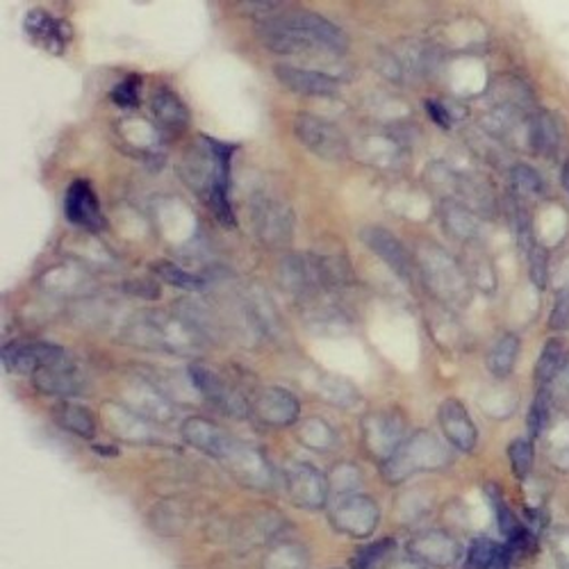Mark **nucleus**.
Segmentation results:
<instances>
[{
  "instance_id": "nucleus-2",
  "label": "nucleus",
  "mask_w": 569,
  "mask_h": 569,
  "mask_svg": "<svg viewBox=\"0 0 569 569\" xmlns=\"http://www.w3.org/2000/svg\"><path fill=\"white\" fill-rule=\"evenodd\" d=\"M234 147L223 141L201 137L199 144L184 158L182 176L189 187L208 203L212 214L226 223L234 226L230 208V160Z\"/></svg>"
},
{
  "instance_id": "nucleus-18",
  "label": "nucleus",
  "mask_w": 569,
  "mask_h": 569,
  "mask_svg": "<svg viewBox=\"0 0 569 569\" xmlns=\"http://www.w3.org/2000/svg\"><path fill=\"white\" fill-rule=\"evenodd\" d=\"M253 410H256L258 419L264 421L267 426H290L299 419L301 403L288 390L267 388L253 403Z\"/></svg>"
},
{
  "instance_id": "nucleus-33",
  "label": "nucleus",
  "mask_w": 569,
  "mask_h": 569,
  "mask_svg": "<svg viewBox=\"0 0 569 569\" xmlns=\"http://www.w3.org/2000/svg\"><path fill=\"white\" fill-rule=\"evenodd\" d=\"M303 445L317 451H328L336 447V433L330 431V426L323 419H310L306 421V429L301 433Z\"/></svg>"
},
{
  "instance_id": "nucleus-36",
  "label": "nucleus",
  "mask_w": 569,
  "mask_h": 569,
  "mask_svg": "<svg viewBox=\"0 0 569 569\" xmlns=\"http://www.w3.org/2000/svg\"><path fill=\"white\" fill-rule=\"evenodd\" d=\"M549 326L553 330H567L569 328V284L565 290L558 292L556 303L551 308V317H549Z\"/></svg>"
},
{
  "instance_id": "nucleus-41",
  "label": "nucleus",
  "mask_w": 569,
  "mask_h": 569,
  "mask_svg": "<svg viewBox=\"0 0 569 569\" xmlns=\"http://www.w3.org/2000/svg\"><path fill=\"white\" fill-rule=\"evenodd\" d=\"M562 184H565V189L569 192V158H567L565 169H562Z\"/></svg>"
},
{
  "instance_id": "nucleus-11",
  "label": "nucleus",
  "mask_w": 569,
  "mask_h": 569,
  "mask_svg": "<svg viewBox=\"0 0 569 569\" xmlns=\"http://www.w3.org/2000/svg\"><path fill=\"white\" fill-rule=\"evenodd\" d=\"M189 376H192V381L199 388V392L208 401H212L217 408H221V410H226L228 415H234V417H242V415L249 412L247 399L234 388H230L223 381V376L217 373L212 367L192 365V367H189Z\"/></svg>"
},
{
  "instance_id": "nucleus-35",
  "label": "nucleus",
  "mask_w": 569,
  "mask_h": 569,
  "mask_svg": "<svg viewBox=\"0 0 569 569\" xmlns=\"http://www.w3.org/2000/svg\"><path fill=\"white\" fill-rule=\"evenodd\" d=\"M139 89H141V78L128 76L123 82H119L112 89V101L121 108H137L139 106Z\"/></svg>"
},
{
  "instance_id": "nucleus-13",
  "label": "nucleus",
  "mask_w": 569,
  "mask_h": 569,
  "mask_svg": "<svg viewBox=\"0 0 569 569\" xmlns=\"http://www.w3.org/2000/svg\"><path fill=\"white\" fill-rule=\"evenodd\" d=\"M421 271L426 273V282H429V288L438 297H445L447 301H453L460 295H465L467 280L462 278V271L453 262V258H449L445 251L436 249L433 256L421 258Z\"/></svg>"
},
{
  "instance_id": "nucleus-8",
  "label": "nucleus",
  "mask_w": 569,
  "mask_h": 569,
  "mask_svg": "<svg viewBox=\"0 0 569 569\" xmlns=\"http://www.w3.org/2000/svg\"><path fill=\"white\" fill-rule=\"evenodd\" d=\"M67 362V353L49 342H10L3 347V367L12 373H37Z\"/></svg>"
},
{
  "instance_id": "nucleus-16",
  "label": "nucleus",
  "mask_w": 569,
  "mask_h": 569,
  "mask_svg": "<svg viewBox=\"0 0 569 569\" xmlns=\"http://www.w3.org/2000/svg\"><path fill=\"white\" fill-rule=\"evenodd\" d=\"M182 438L192 447L201 449L203 453L219 458L221 462L234 451L237 445H240L234 438H230L226 431H221L219 426H214L212 421L201 419V417H192V419L184 421Z\"/></svg>"
},
{
  "instance_id": "nucleus-15",
  "label": "nucleus",
  "mask_w": 569,
  "mask_h": 569,
  "mask_svg": "<svg viewBox=\"0 0 569 569\" xmlns=\"http://www.w3.org/2000/svg\"><path fill=\"white\" fill-rule=\"evenodd\" d=\"M273 76L278 78L280 84H284L295 93H301V97H336L340 89V84L333 76L312 71V69L278 64L273 69Z\"/></svg>"
},
{
  "instance_id": "nucleus-9",
  "label": "nucleus",
  "mask_w": 569,
  "mask_h": 569,
  "mask_svg": "<svg viewBox=\"0 0 569 569\" xmlns=\"http://www.w3.org/2000/svg\"><path fill=\"white\" fill-rule=\"evenodd\" d=\"M360 237H362V244L381 258L401 280L415 278V260L392 230L381 226H367L362 228Z\"/></svg>"
},
{
  "instance_id": "nucleus-6",
  "label": "nucleus",
  "mask_w": 569,
  "mask_h": 569,
  "mask_svg": "<svg viewBox=\"0 0 569 569\" xmlns=\"http://www.w3.org/2000/svg\"><path fill=\"white\" fill-rule=\"evenodd\" d=\"M381 519L376 501L365 495H342L330 510V525L336 531L351 538H369Z\"/></svg>"
},
{
  "instance_id": "nucleus-12",
  "label": "nucleus",
  "mask_w": 569,
  "mask_h": 569,
  "mask_svg": "<svg viewBox=\"0 0 569 569\" xmlns=\"http://www.w3.org/2000/svg\"><path fill=\"white\" fill-rule=\"evenodd\" d=\"M410 556L423 567H451L460 558V545L453 536L445 531H423L415 536L408 545Z\"/></svg>"
},
{
  "instance_id": "nucleus-29",
  "label": "nucleus",
  "mask_w": 569,
  "mask_h": 569,
  "mask_svg": "<svg viewBox=\"0 0 569 569\" xmlns=\"http://www.w3.org/2000/svg\"><path fill=\"white\" fill-rule=\"evenodd\" d=\"M533 440H512L508 447V458H510V467L515 471V477L519 481H527L529 473L533 469V460H536V451H533Z\"/></svg>"
},
{
  "instance_id": "nucleus-24",
  "label": "nucleus",
  "mask_w": 569,
  "mask_h": 569,
  "mask_svg": "<svg viewBox=\"0 0 569 569\" xmlns=\"http://www.w3.org/2000/svg\"><path fill=\"white\" fill-rule=\"evenodd\" d=\"M58 426L62 429L80 436V438H93L97 436V417H93L87 408L76 406V403H62L60 408H56L53 412Z\"/></svg>"
},
{
  "instance_id": "nucleus-39",
  "label": "nucleus",
  "mask_w": 569,
  "mask_h": 569,
  "mask_svg": "<svg viewBox=\"0 0 569 569\" xmlns=\"http://www.w3.org/2000/svg\"><path fill=\"white\" fill-rule=\"evenodd\" d=\"M556 558L562 569H569V531L556 540Z\"/></svg>"
},
{
  "instance_id": "nucleus-21",
  "label": "nucleus",
  "mask_w": 569,
  "mask_h": 569,
  "mask_svg": "<svg viewBox=\"0 0 569 569\" xmlns=\"http://www.w3.org/2000/svg\"><path fill=\"white\" fill-rule=\"evenodd\" d=\"M519 349H521V342L515 333H503L501 338H497L486 358L488 371L495 378H499V381H503V378H508L517 365Z\"/></svg>"
},
{
  "instance_id": "nucleus-10",
  "label": "nucleus",
  "mask_w": 569,
  "mask_h": 569,
  "mask_svg": "<svg viewBox=\"0 0 569 569\" xmlns=\"http://www.w3.org/2000/svg\"><path fill=\"white\" fill-rule=\"evenodd\" d=\"M64 214L73 226L84 228L89 232H101L106 230V223H108L103 217L99 197L87 180H73L69 184L67 197H64Z\"/></svg>"
},
{
  "instance_id": "nucleus-32",
  "label": "nucleus",
  "mask_w": 569,
  "mask_h": 569,
  "mask_svg": "<svg viewBox=\"0 0 569 569\" xmlns=\"http://www.w3.org/2000/svg\"><path fill=\"white\" fill-rule=\"evenodd\" d=\"M153 273H156L158 278H162L164 282L173 284V288H180V290H201L203 284H206L203 278L182 271L180 267L171 264L169 260H162V262L153 264Z\"/></svg>"
},
{
  "instance_id": "nucleus-1",
  "label": "nucleus",
  "mask_w": 569,
  "mask_h": 569,
  "mask_svg": "<svg viewBox=\"0 0 569 569\" xmlns=\"http://www.w3.org/2000/svg\"><path fill=\"white\" fill-rule=\"evenodd\" d=\"M258 37L271 53L278 56H345L349 49V37L345 30L306 10L276 12L260 19Z\"/></svg>"
},
{
  "instance_id": "nucleus-25",
  "label": "nucleus",
  "mask_w": 569,
  "mask_h": 569,
  "mask_svg": "<svg viewBox=\"0 0 569 569\" xmlns=\"http://www.w3.org/2000/svg\"><path fill=\"white\" fill-rule=\"evenodd\" d=\"M442 219H445V226L449 228V232L456 234V237H462V240H471V237L479 232L477 219H473L471 210L467 206H462V203L445 201Z\"/></svg>"
},
{
  "instance_id": "nucleus-17",
  "label": "nucleus",
  "mask_w": 569,
  "mask_h": 569,
  "mask_svg": "<svg viewBox=\"0 0 569 569\" xmlns=\"http://www.w3.org/2000/svg\"><path fill=\"white\" fill-rule=\"evenodd\" d=\"M23 30L28 32V37L34 43L43 46V49L49 51V53H53V56H62L69 39H71L69 26L64 21L51 17L49 12H43V10L28 12Z\"/></svg>"
},
{
  "instance_id": "nucleus-38",
  "label": "nucleus",
  "mask_w": 569,
  "mask_h": 569,
  "mask_svg": "<svg viewBox=\"0 0 569 569\" xmlns=\"http://www.w3.org/2000/svg\"><path fill=\"white\" fill-rule=\"evenodd\" d=\"M423 106H426V110H429L431 119H433L438 126H442V128H447V130L451 128V114H449V110L442 106V101L429 99Z\"/></svg>"
},
{
  "instance_id": "nucleus-5",
  "label": "nucleus",
  "mask_w": 569,
  "mask_h": 569,
  "mask_svg": "<svg viewBox=\"0 0 569 569\" xmlns=\"http://www.w3.org/2000/svg\"><path fill=\"white\" fill-rule=\"evenodd\" d=\"M295 134L310 153L328 162H340L349 156V141L345 132L315 114H299L295 121Z\"/></svg>"
},
{
  "instance_id": "nucleus-22",
  "label": "nucleus",
  "mask_w": 569,
  "mask_h": 569,
  "mask_svg": "<svg viewBox=\"0 0 569 569\" xmlns=\"http://www.w3.org/2000/svg\"><path fill=\"white\" fill-rule=\"evenodd\" d=\"M560 144V132L558 123L551 114L547 112H536L531 114L529 121V147L538 156H553Z\"/></svg>"
},
{
  "instance_id": "nucleus-20",
  "label": "nucleus",
  "mask_w": 569,
  "mask_h": 569,
  "mask_svg": "<svg viewBox=\"0 0 569 569\" xmlns=\"http://www.w3.org/2000/svg\"><path fill=\"white\" fill-rule=\"evenodd\" d=\"M569 365V342L562 338H551L545 342L542 353L536 365V383L538 388H549L556 378Z\"/></svg>"
},
{
  "instance_id": "nucleus-23",
  "label": "nucleus",
  "mask_w": 569,
  "mask_h": 569,
  "mask_svg": "<svg viewBox=\"0 0 569 569\" xmlns=\"http://www.w3.org/2000/svg\"><path fill=\"white\" fill-rule=\"evenodd\" d=\"M156 119L169 130H182L189 123L187 106L167 87H160L151 101Z\"/></svg>"
},
{
  "instance_id": "nucleus-28",
  "label": "nucleus",
  "mask_w": 569,
  "mask_h": 569,
  "mask_svg": "<svg viewBox=\"0 0 569 569\" xmlns=\"http://www.w3.org/2000/svg\"><path fill=\"white\" fill-rule=\"evenodd\" d=\"M262 569H308V558L295 545H278L267 553Z\"/></svg>"
},
{
  "instance_id": "nucleus-37",
  "label": "nucleus",
  "mask_w": 569,
  "mask_h": 569,
  "mask_svg": "<svg viewBox=\"0 0 569 569\" xmlns=\"http://www.w3.org/2000/svg\"><path fill=\"white\" fill-rule=\"evenodd\" d=\"M126 290L132 297H141V299H158L160 297V288L153 280H134V282L126 284Z\"/></svg>"
},
{
  "instance_id": "nucleus-26",
  "label": "nucleus",
  "mask_w": 569,
  "mask_h": 569,
  "mask_svg": "<svg viewBox=\"0 0 569 569\" xmlns=\"http://www.w3.org/2000/svg\"><path fill=\"white\" fill-rule=\"evenodd\" d=\"M510 182L517 197L525 199H538L545 194V180L538 171H533L527 164H515L510 171Z\"/></svg>"
},
{
  "instance_id": "nucleus-3",
  "label": "nucleus",
  "mask_w": 569,
  "mask_h": 569,
  "mask_svg": "<svg viewBox=\"0 0 569 569\" xmlns=\"http://www.w3.org/2000/svg\"><path fill=\"white\" fill-rule=\"evenodd\" d=\"M451 462L447 447L429 431H419L403 440L390 460L383 462V477L388 483H403L412 473L436 471Z\"/></svg>"
},
{
  "instance_id": "nucleus-7",
  "label": "nucleus",
  "mask_w": 569,
  "mask_h": 569,
  "mask_svg": "<svg viewBox=\"0 0 569 569\" xmlns=\"http://www.w3.org/2000/svg\"><path fill=\"white\" fill-rule=\"evenodd\" d=\"M284 486H288L290 499L308 510H319L328 503L330 497V483L323 473L308 465V462H295L284 471Z\"/></svg>"
},
{
  "instance_id": "nucleus-31",
  "label": "nucleus",
  "mask_w": 569,
  "mask_h": 569,
  "mask_svg": "<svg viewBox=\"0 0 569 569\" xmlns=\"http://www.w3.org/2000/svg\"><path fill=\"white\" fill-rule=\"evenodd\" d=\"M488 499H490V503H492V510H495V517H497V525H499V529H501L503 536L512 538V536H517L521 529H525V527H521L519 521H517L512 508L503 501V495H501V490H499L497 486H488Z\"/></svg>"
},
{
  "instance_id": "nucleus-4",
  "label": "nucleus",
  "mask_w": 569,
  "mask_h": 569,
  "mask_svg": "<svg viewBox=\"0 0 569 569\" xmlns=\"http://www.w3.org/2000/svg\"><path fill=\"white\" fill-rule=\"evenodd\" d=\"M365 449L378 460L386 462L406 440V417L399 410H376L362 421Z\"/></svg>"
},
{
  "instance_id": "nucleus-40",
  "label": "nucleus",
  "mask_w": 569,
  "mask_h": 569,
  "mask_svg": "<svg viewBox=\"0 0 569 569\" xmlns=\"http://www.w3.org/2000/svg\"><path fill=\"white\" fill-rule=\"evenodd\" d=\"M390 569H426V567L417 560H403V562H395Z\"/></svg>"
},
{
  "instance_id": "nucleus-27",
  "label": "nucleus",
  "mask_w": 569,
  "mask_h": 569,
  "mask_svg": "<svg viewBox=\"0 0 569 569\" xmlns=\"http://www.w3.org/2000/svg\"><path fill=\"white\" fill-rule=\"evenodd\" d=\"M501 551H503V547L488 538L473 540L467 551V558H465V569H492L495 562L499 560Z\"/></svg>"
},
{
  "instance_id": "nucleus-14",
  "label": "nucleus",
  "mask_w": 569,
  "mask_h": 569,
  "mask_svg": "<svg viewBox=\"0 0 569 569\" xmlns=\"http://www.w3.org/2000/svg\"><path fill=\"white\" fill-rule=\"evenodd\" d=\"M438 419H440V429H442L447 442H451L460 451L477 449L479 431H477V426H473L462 401H458V399L442 401V406L438 410Z\"/></svg>"
},
{
  "instance_id": "nucleus-30",
  "label": "nucleus",
  "mask_w": 569,
  "mask_h": 569,
  "mask_svg": "<svg viewBox=\"0 0 569 569\" xmlns=\"http://www.w3.org/2000/svg\"><path fill=\"white\" fill-rule=\"evenodd\" d=\"M551 403H553V397H551L549 388H540L538 397L533 399L531 410H529V436H531V440L540 438L542 431L549 426Z\"/></svg>"
},
{
  "instance_id": "nucleus-19",
  "label": "nucleus",
  "mask_w": 569,
  "mask_h": 569,
  "mask_svg": "<svg viewBox=\"0 0 569 569\" xmlns=\"http://www.w3.org/2000/svg\"><path fill=\"white\" fill-rule=\"evenodd\" d=\"M32 378H34L37 390L46 392V395L71 397V395H80L84 388V378L69 360L62 365L49 367V369H41V371L32 373Z\"/></svg>"
},
{
  "instance_id": "nucleus-34",
  "label": "nucleus",
  "mask_w": 569,
  "mask_h": 569,
  "mask_svg": "<svg viewBox=\"0 0 569 569\" xmlns=\"http://www.w3.org/2000/svg\"><path fill=\"white\" fill-rule=\"evenodd\" d=\"M529 273H531V282L536 288L545 290L547 280H549V256L547 249H542L540 244H533V249L529 251Z\"/></svg>"
}]
</instances>
